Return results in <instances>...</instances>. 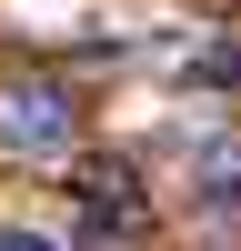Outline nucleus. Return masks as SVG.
<instances>
[{
  "label": "nucleus",
  "instance_id": "2",
  "mask_svg": "<svg viewBox=\"0 0 241 251\" xmlns=\"http://www.w3.org/2000/svg\"><path fill=\"white\" fill-rule=\"evenodd\" d=\"M0 251H60L50 231H30V221H10V231H0Z\"/></svg>",
  "mask_w": 241,
  "mask_h": 251
},
{
  "label": "nucleus",
  "instance_id": "1",
  "mask_svg": "<svg viewBox=\"0 0 241 251\" xmlns=\"http://www.w3.org/2000/svg\"><path fill=\"white\" fill-rule=\"evenodd\" d=\"M0 151L60 161V151H71V100H60L50 80H30V91H0Z\"/></svg>",
  "mask_w": 241,
  "mask_h": 251
}]
</instances>
